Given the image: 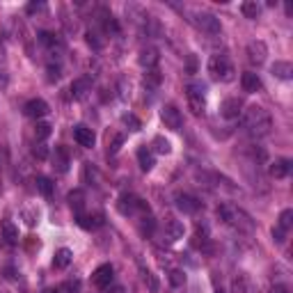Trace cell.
<instances>
[{
	"instance_id": "obj_10",
	"label": "cell",
	"mask_w": 293,
	"mask_h": 293,
	"mask_svg": "<svg viewBox=\"0 0 293 293\" xmlns=\"http://www.w3.org/2000/svg\"><path fill=\"white\" fill-rule=\"evenodd\" d=\"M73 140H76L80 146H85V149H92V146L96 144L94 131H92L90 126H85V124H78V126H73Z\"/></svg>"
},
{
	"instance_id": "obj_34",
	"label": "cell",
	"mask_w": 293,
	"mask_h": 293,
	"mask_svg": "<svg viewBox=\"0 0 293 293\" xmlns=\"http://www.w3.org/2000/svg\"><path fill=\"white\" fill-rule=\"evenodd\" d=\"M169 282H172V286H181V284L186 282L183 270H169Z\"/></svg>"
},
{
	"instance_id": "obj_44",
	"label": "cell",
	"mask_w": 293,
	"mask_h": 293,
	"mask_svg": "<svg viewBox=\"0 0 293 293\" xmlns=\"http://www.w3.org/2000/svg\"><path fill=\"white\" fill-rule=\"evenodd\" d=\"M197 71V60L195 55H188V73H195Z\"/></svg>"
},
{
	"instance_id": "obj_40",
	"label": "cell",
	"mask_w": 293,
	"mask_h": 293,
	"mask_svg": "<svg viewBox=\"0 0 293 293\" xmlns=\"http://www.w3.org/2000/svg\"><path fill=\"white\" fill-rule=\"evenodd\" d=\"M122 142H124V135H117V137H114V140L112 142H110V154H117V151H119V146H122Z\"/></svg>"
},
{
	"instance_id": "obj_2",
	"label": "cell",
	"mask_w": 293,
	"mask_h": 293,
	"mask_svg": "<svg viewBox=\"0 0 293 293\" xmlns=\"http://www.w3.org/2000/svg\"><path fill=\"white\" fill-rule=\"evenodd\" d=\"M218 218L241 233H254V220H252V215L247 213V211H243L238 204L222 201V204L218 206Z\"/></svg>"
},
{
	"instance_id": "obj_47",
	"label": "cell",
	"mask_w": 293,
	"mask_h": 293,
	"mask_svg": "<svg viewBox=\"0 0 293 293\" xmlns=\"http://www.w3.org/2000/svg\"><path fill=\"white\" fill-rule=\"evenodd\" d=\"M108 293H126L124 286H108Z\"/></svg>"
},
{
	"instance_id": "obj_1",
	"label": "cell",
	"mask_w": 293,
	"mask_h": 293,
	"mask_svg": "<svg viewBox=\"0 0 293 293\" xmlns=\"http://www.w3.org/2000/svg\"><path fill=\"white\" fill-rule=\"evenodd\" d=\"M273 128V119H270L268 110L261 108V105H250V108L243 112V131L250 137L259 140V137H266Z\"/></svg>"
},
{
	"instance_id": "obj_13",
	"label": "cell",
	"mask_w": 293,
	"mask_h": 293,
	"mask_svg": "<svg viewBox=\"0 0 293 293\" xmlns=\"http://www.w3.org/2000/svg\"><path fill=\"white\" fill-rule=\"evenodd\" d=\"M23 112H25L27 117H32V119H41V117L48 114V103L41 101V99H32V101H27V103L23 105Z\"/></svg>"
},
{
	"instance_id": "obj_3",
	"label": "cell",
	"mask_w": 293,
	"mask_h": 293,
	"mask_svg": "<svg viewBox=\"0 0 293 293\" xmlns=\"http://www.w3.org/2000/svg\"><path fill=\"white\" fill-rule=\"evenodd\" d=\"M209 73L213 80L229 82V80H233V73L236 71H233V64L227 55L215 53V55H211V60H209Z\"/></svg>"
},
{
	"instance_id": "obj_37",
	"label": "cell",
	"mask_w": 293,
	"mask_h": 293,
	"mask_svg": "<svg viewBox=\"0 0 293 293\" xmlns=\"http://www.w3.org/2000/svg\"><path fill=\"white\" fill-rule=\"evenodd\" d=\"M142 277H144V282H149V288H151V291H158V282H156V279H154V275H151L149 273V270H142Z\"/></svg>"
},
{
	"instance_id": "obj_46",
	"label": "cell",
	"mask_w": 293,
	"mask_h": 293,
	"mask_svg": "<svg viewBox=\"0 0 293 293\" xmlns=\"http://www.w3.org/2000/svg\"><path fill=\"white\" fill-rule=\"evenodd\" d=\"M270 293H288V286H284V284H275V286L270 288Z\"/></svg>"
},
{
	"instance_id": "obj_15",
	"label": "cell",
	"mask_w": 293,
	"mask_h": 293,
	"mask_svg": "<svg viewBox=\"0 0 293 293\" xmlns=\"http://www.w3.org/2000/svg\"><path fill=\"white\" fill-rule=\"evenodd\" d=\"M69 165H71V156H69L67 146H55L53 151V167L57 172H69Z\"/></svg>"
},
{
	"instance_id": "obj_43",
	"label": "cell",
	"mask_w": 293,
	"mask_h": 293,
	"mask_svg": "<svg viewBox=\"0 0 293 293\" xmlns=\"http://www.w3.org/2000/svg\"><path fill=\"white\" fill-rule=\"evenodd\" d=\"M87 44H90V46H94V48H101V41L96 39V35H94V32H87Z\"/></svg>"
},
{
	"instance_id": "obj_41",
	"label": "cell",
	"mask_w": 293,
	"mask_h": 293,
	"mask_svg": "<svg viewBox=\"0 0 293 293\" xmlns=\"http://www.w3.org/2000/svg\"><path fill=\"white\" fill-rule=\"evenodd\" d=\"M60 291H69V293H76L78 291V282H67L60 286Z\"/></svg>"
},
{
	"instance_id": "obj_45",
	"label": "cell",
	"mask_w": 293,
	"mask_h": 293,
	"mask_svg": "<svg viewBox=\"0 0 293 293\" xmlns=\"http://www.w3.org/2000/svg\"><path fill=\"white\" fill-rule=\"evenodd\" d=\"M39 9H44V3H30V5H27V12H30V14L39 12Z\"/></svg>"
},
{
	"instance_id": "obj_12",
	"label": "cell",
	"mask_w": 293,
	"mask_h": 293,
	"mask_svg": "<svg viewBox=\"0 0 293 293\" xmlns=\"http://www.w3.org/2000/svg\"><path fill=\"white\" fill-rule=\"evenodd\" d=\"M241 112H243V101L236 99V96H229V99H224L222 105H220V114H222L224 119H236Z\"/></svg>"
},
{
	"instance_id": "obj_17",
	"label": "cell",
	"mask_w": 293,
	"mask_h": 293,
	"mask_svg": "<svg viewBox=\"0 0 293 293\" xmlns=\"http://www.w3.org/2000/svg\"><path fill=\"white\" fill-rule=\"evenodd\" d=\"M241 85H243V90L250 92V94L263 90V82H261V78L256 76L254 71H245V73H243V76H241Z\"/></svg>"
},
{
	"instance_id": "obj_25",
	"label": "cell",
	"mask_w": 293,
	"mask_h": 293,
	"mask_svg": "<svg viewBox=\"0 0 293 293\" xmlns=\"http://www.w3.org/2000/svg\"><path fill=\"white\" fill-rule=\"evenodd\" d=\"M71 259H73L71 250H67V247H60V250L55 252V256H53V266L57 270H62V268H67V266L71 263Z\"/></svg>"
},
{
	"instance_id": "obj_11",
	"label": "cell",
	"mask_w": 293,
	"mask_h": 293,
	"mask_svg": "<svg viewBox=\"0 0 293 293\" xmlns=\"http://www.w3.org/2000/svg\"><path fill=\"white\" fill-rule=\"evenodd\" d=\"M174 201H177V209L183 211V213H197V211L201 209V201L197 199V197L188 195V192H179L177 197H174Z\"/></svg>"
},
{
	"instance_id": "obj_31",
	"label": "cell",
	"mask_w": 293,
	"mask_h": 293,
	"mask_svg": "<svg viewBox=\"0 0 293 293\" xmlns=\"http://www.w3.org/2000/svg\"><path fill=\"white\" fill-rule=\"evenodd\" d=\"M48 135H50V124L37 122V126H35V137H37V140H46Z\"/></svg>"
},
{
	"instance_id": "obj_30",
	"label": "cell",
	"mask_w": 293,
	"mask_h": 293,
	"mask_svg": "<svg viewBox=\"0 0 293 293\" xmlns=\"http://www.w3.org/2000/svg\"><path fill=\"white\" fill-rule=\"evenodd\" d=\"M39 41L44 46H48V48H55V46H60V39L53 35V32H39Z\"/></svg>"
},
{
	"instance_id": "obj_8",
	"label": "cell",
	"mask_w": 293,
	"mask_h": 293,
	"mask_svg": "<svg viewBox=\"0 0 293 293\" xmlns=\"http://www.w3.org/2000/svg\"><path fill=\"white\" fill-rule=\"evenodd\" d=\"M112 277H114V268L110 263H103V266H99V268L94 270V275H92V284H94L96 288H108L110 284H112Z\"/></svg>"
},
{
	"instance_id": "obj_35",
	"label": "cell",
	"mask_w": 293,
	"mask_h": 293,
	"mask_svg": "<svg viewBox=\"0 0 293 293\" xmlns=\"http://www.w3.org/2000/svg\"><path fill=\"white\" fill-rule=\"evenodd\" d=\"M124 124H126V126H131V131H140L142 128V124H140V119L135 117V114H124Z\"/></svg>"
},
{
	"instance_id": "obj_27",
	"label": "cell",
	"mask_w": 293,
	"mask_h": 293,
	"mask_svg": "<svg viewBox=\"0 0 293 293\" xmlns=\"http://www.w3.org/2000/svg\"><path fill=\"white\" fill-rule=\"evenodd\" d=\"M273 73L277 78H282V80H288V78L293 76V64L291 62H275L273 64Z\"/></svg>"
},
{
	"instance_id": "obj_21",
	"label": "cell",
	"mask_w": 293,
	"mask_h": 293,
	"mask_svg": "<svg viewBox=\"0 0 293 293\" xmlns=\"http://www.w3.org/2000/svg\"><path fill=\"white\" fill-rule=\"evenodd\" d=\"M165 233L169 241H179V238H183V224L174 218H167L165 220Z\"/></svg>"
},
{
	"instance_id": "obj_38",
	"label": "cell",
	"mask_w": 293,
	"mask_h": 293,
	"mask_svg": "<svg viewBox=\"0 0 293 293\" xmlns=\"http://www.w3.org/2000/svg\"><path fill=\"white\" fill-rule=\"evenodd\" d=\"M154 229H156L154 218H146V215H144V218H142V231H144V233H151Z\"/></svg>"
},
{
	"instance_id": "obj_4",
	"label": "cell",
	"mask_w": 293,
	"mask_h": 293,
	"mask_svg": "<svg viewBox=\"0 0 293 293\" xmlns=\"http://www.w3.org/2000/svg\"><path fill=\"white\" fill-rule=\"evenodd\" d=\"M188 108L192 110V114H201L206 108V99H204V87L201 85H190L188 87Z\"/></svg>"
},
{
	"instance_id": "obj_28",
	"label": "cell",
	"mask_w": 293,
	"mask_h": 293,
	"mask_svg": "<svg viewBox=\"0 0 293 293\" xmlns=\"http://www.w3.org/2000/svg\"><path fill=\"white\" fill-rule=\"evenodd\" d=\"M241 12H243V16H245V18H256V16H259V12H261V7L254 3V0H245V3L241 5Z\"/></svg>"
},
{
	"instance_id": "obj_9",
	"label": "cell",
	"mask_w": 293,
	"mask_h": 293,
	"mask_svg": "<svg viewBox=\"0 0 293 293\" xmlns=\"http://www.w3.org/2000/svg\"><path fill=\"white\" fill-rule=\"evenodd\" d=\"M266 55H268V46L263 44L261 39H254L247 44V60H250L252 64H263L266 62Z\"/></svg>"
},
{
	"instance_id": "obj_29",
	"label": "cell",
	"mask_w": 293,
	"mask_h": 293,
	"mask_svg": "<svg viewBox=\"0 0 293 293\" xmlns=\"http://www.w3.org/2000/svg\"><path fill=\"white\" fill-rule=\"evenodd\" d=\"M37 190H39L44 197L53 195V183H50V179L48 177H37Z\"/></svg>"
},
{
	"instance_id": "obj_18",
	"label": "cell",
	"mask_w": 293,
	"mask_h": 293,
	"mask_svg": "<svg viewBox=\"0 0 293 293\" xmlns=\"http://www.w3.org/2000/svg\"><path fill=\"white\" fill-rule=\"evenodd\" d=\"M69 206H71V211L76 213V218H80V215L85 213V192H82L80 188L69 192Z\"/></svg>"
},
{
	"instance_id": "obj_49",
	"label": "cell",
	"mask_w": 293,
	"mask_h": 293,
	"mask_svg": "<svg viewBox=\"0 0 293 293\" xmlns=\"http://www.w3.org/2000/svg\"><path fill=\"white\" fill-rule=\"evenodd\" d=\"M215 293H224V291H222V288H215Z\"/></svg>"
},
{
	"instance_id": "obj_20",
	"label": "cell",
	"mask_w": 293,
	"mask_h": 293,
	"mask_svg": "<svg viewBox=\"0 0 293 293\" xmlns=\"http://www.w3.org/2000/svg\"><path fill=\"white\" fill-rule=\"evenodd\" d=\"M137 62L142 64V67L146 69V71H149V69H154L156 64H158V50L156 48H142L140 50V57H137Z\"/></svg>"
},
{
	"instance_id": "obj_14",
	"label": "cell",
	"mask_w": 293,
	"mask_h": 293,
	"mask_svg": "<svg viewBox=\"0 0 293 293\" xmlns=\"http://www.w3.org/2000/svg\"><path fill=\"white\" fill-rule=\"evenodd\" d=\"M192 245H195L197 250H201L204 254H211V252H213V243H211L209 229H206V227H197L195 236H192Z\"/></svg>"
},
{
	"instance_id": "obj_19",
	"label": "cell",
	"mask_w": 293,
	"mask_h": 293,
	"mask_svg": "<svg viewBox=\"0 0 293 293\" xmlns=\"http://www.w3.org/2000/svg\"><path fill=\"white\" fill-rule=\"evenodd\" d=\"M288 172H291V160L288 158H277L275 163H270V177L284 179L288 177Z\"/></svg>"
},
{
	"instance_id": "obj_6",
	"label": "cell",
	"mask_w": 293,
	"mask_h": 293,
	"mask_svg": "<svg viewBox=\"0 0 293 293\" xmlns=\"http://www.w3.org/2000/svg\"><path fill=\"white\" fill-rule=\"evenodd\" d=\"M192 23H195L199 30H204V32H209V35H220V21L213 16V14H209V12H199V14H195V18H192Z\"/></svg>"
},
{
	"instance_id": "obj_36",
	"label": "cell",
	"mask_w": 293,
	"mask_h": 293,
	"mask_svg": "<svg viewBox=\"0 0 293 293\" xmlns=\"http://www.w3.org/2000/svg\"><path fill=\"white\" fill-rule=\"evenodd\" d=\"M32 154H35V158L46 160V158H48V146H46V144H37L35 149H32Z\"/></svg>"
},
{
	"instance_id": "obj_22",
	"label": "cell",
	"mask_w": 293,
	"mask_h": 293,
	"mask_svg": "<svg viewBox=\"0 0 293 293\" xmlns=\"http://www.w3.org/2000/svg\"><path fill=\"white\" fill-rule=\"evenodd\" d=\"M137 163H140V167L144 169V172H149V169L154 167V151H151L146 144L137 149Z\"/></svg>"
},
{
	"instance_id": "obj_7",
	"label": "cell",
	"mask_w": 293,
	"mask_h": 293,
	"mask_svg": "<svg viewBox=\"0 0 293 293\" xmlns=\"http://www.w3.org/2000/svg\"><path fill=\"white\" fill-rule=\"evenodd\" d=\"M160 119H163V124L169 128V131H179V128L183 126V117L181 112H179L177 105H163V110H160Z\"/></svg>"
},
{
	"instance_id": "obj_32",
	"label": "cell",
	"mask_w": 293,
	"mask_h": 293,
	"mask_svg": "<svg viewBox=\"0 0 293 293\" xmlns=\"http://www.w3.org/2000/svg\"><path fill=\"white\" fill-rule=\"evenodd\" d=\"M154 149L158 151V154H169L172 151V146H169V142L167 140H163V137H154Z\"/></svg>"
},
{
	"instance_id": "obj_39",
	"label": "cell",
	"mask_w": 293,
	"mask_h": 293,
	"mask_svg": "<svg viewBox=\"0 0 293 293\" xmlns=\"http://www.w3.org/2000/svg\"><path fill=\"white\" fill-rule=\"evenodd\" d=\"M273 238H275V243H284V238H286V229H282L279 224L273 227Z\"/></svg>"
},
{
	"instance_id": "obj_5",
	"label": "cell",
	"mask_w": 293,
	"mask_h": 293,
	"mask_svg": "<svg viewBox=\"0 0 293 293\" xmlns=\"http://www.w3.org/2000/svg\"><path fill=\"white\" fill-rule=\"evenodd\" d=\"M117 209H119V213H124V215H133L135 211L149 213V204H146V201H142V199H137V197H133V195H124L122 199H119Z\"/></svg>"
},
{
	"instance_id": "obj_26",
	"label": "cell",
	"mask_w": 293,
	"mask_h": 293,
	"mask_svg": "<svg viewBox=\"0 0 293 293\" xmlns=\"http://www.w3.org/2000/svg\"><path fill=\"white\" fill-rule=\"evenodd\" d=\"M78 224H80L82 229H96L103 224V215H85L82 213L80 218H78Z\"/></svg>"
},
{
	"instance_id": "obj_23",
	"label": "cell",
	"mask_w": 293,
	"mask_h": 293,
	"mask_svg": "<svg viewBox=\"0 0 293 293\" xmlns=\"http://www.w3.org/2000/svg\"><path fill=\"white\" fill-rule=\"evenodd\" d=\"M231 293H250V279L245 273H236L231 277Z\"/></svg>"
},
{
	"instance_id": "obj_42",
	"label": "cell",
	"mask_w": 293,
	"mask_h": 293,
	"mask_svg": "<svg viewBox=\"0 0 293 293\" xmlns=\"http://www.w3.org/2000/svg\"><path fill=\"white\" fill-rule=\"evenodd\" d=\"M60 78V67H53V64H50L48 67V80L53 82V80H57Z\"/></svg>"
},
{
	"instance_id": "obj_33",
	"label": "cell",
	"mask_w": 293,
	"mask_h": 293,
	"mask_svg": "<svg viewBox=\"0 0 293 293\" xmlns=\"http://www.w3.org/2000/svg\"><path fill=\"white\" fill-rule=\"evenodd\" d=\"M291 220H293V211L286 209V211H282V215H279V222H277V224L288 231V229H291Z\"/></svg>"
},
{
	"instance_id": "obj_48",
	"label": "cell",
	"mask_w": 293,
	"mask_h": 293,
	"mask_svg": "<svg viewBox=\"0 0 293 293\" xmlns=\"http://www.w3.org/2000/svg\"><path fill=\"white\" fill-rule=\"evenodd\" d=\"M44 293H62V291H60V288H53V286H50V288H44Z\"/></svg>"
},
{
	"instance_id": "obj_16",
	"label": "cell",
	"mask_w": 293,
	"mask_h": 293,
	"mask_svg": "<svg viewBox=\"0 0 293 293\" xmlns=\"http://www.w3.org/2000/svg\"><path fill=\"white\" fill-rule=\"evenodd\" d=\"M92 92V78L90 76H82V78H76V80L71 82V96L73 99H85L87 94Z\"/></svg>"
},
{
	"instance_id": "obj_24",
	"label": "cell",
	"mask_w": 293,
	"mask_h": 293,
	"mask_svg": "<svg viewBox=\"0 0 293 293\" xmlns=\"http://www.w3.org/2000/svg\"><path fill=\"white\" fill-rule=\"evenodd\" d=\"M0 231H3V238L9 243V245L18 243V229L14 227L12 220H3V224H0Z\"/></svg>"
}]
</instances>
